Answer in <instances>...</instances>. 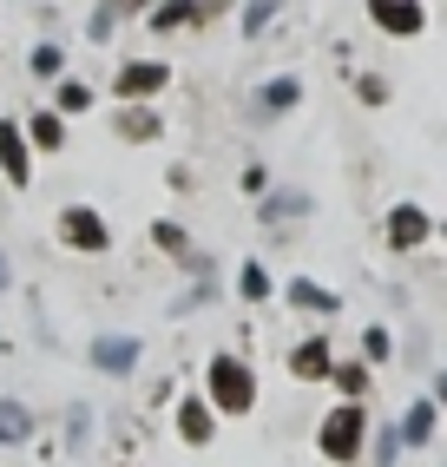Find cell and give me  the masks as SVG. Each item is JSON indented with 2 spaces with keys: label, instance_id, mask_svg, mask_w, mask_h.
Instances as JSON below:
<instances>
[{
  "label": "cell",
  "instance_id": "7a4b0ae2",
  "mask_svg": "<svg viewBox=\"0 0 447 467\" xmlns=\"http://www.w3.org/2000/svg\"><path fill=\"white\" fill-rule=\"evenodd\" d=\"M362 428H369V415L356 409V401H342V409H329V421H323V454L329 461H356V448H362Z\"/></svg>",
  "mask_w": 447,
  "mask_h": 467
},
{
  "label": "cell",
  "instance_id": "d6986e66",
  "mask_svg": "<svg viewBox=\"0 0 447 467\" xmlns=\"http://www.w3.org/2000/svg\"><path fill=\"white\" fill-rule=\"evenodd\" d=\"M59 67H67V53H59V47H34V73L40 79H53Z\"/></svg>",
  "mask_w": 447,
  "mask_h": 467
},
{
  "label": "cell",
  "instance_id": "5bb4252c",
  "mask_svg": "<svg viewBox=\"0 0 447 467\" xmlns=\"http://www.w3.org/2000/svg\"><path fill=\"white\" fill-rule=\"evenodd\" d=\"M184 20H198V7H191V0H165V7L151 14V26H158V34H172V26H184Z\"/></svg>",
  "mask_w": 447,
  "mask_h": 467
},
{
  "label": "cell",
  "instance_id": "e0dca14e",
  "mask_svg": "<svg viewBox=\"0 0 447 467\" xmlns=\"http://www.w3.org/2000/svg\"><path fill=\"white\" fill-rule=\"evenodd\" d=\"M92 106V86L86 79H67V86H59V112H86Z\"/></svg>",
  "mask_w": 447,
  "mask_h": 467
},
{
  "label": "cell",
  "instance_id": "603a6c76",
  "mask_svg": "<svg viewBox=\"0 0 447 467\" xmlns=\"http://www.w3.org/2000/svg\"><path fill=\"white\" fill-rule=\"evenodd\" d=\"M270 7H276V0H257V7H250V14H244V34H257V26L270 20Z\"/></svg>",
  "mask_w": 447,
  "mask_h": 467
},
{
  "label": "cell",
  "instance_id": "4fadbf2b",
  "mask_svg": "<svg viewBox=\"0 0 447 467\" xmlns=\"http://www.w3.org/2000/svg\"><path fill=\"white\" fill-rule=\"evenodd\" d=\"M290 303H303V309H316V317H329V309H336V296H329L323 284H303V276H296V284H290Z\"/></svg>",
  "mask_w": 447,
  "mask_h": 467
},
{
  "label": "cell",
  "instance_id": "44dd1931",
  "mask_svg": "<svg viewBox=\"0 0 447 467\" xmlns=\"http://www.w3.org/2000/svg\"><path fill=\"white\" fill-rule=\"evenodd\" d=\"M264 290H270V276L257 264H244V296H264Z\"/></svg>",
  "mask_w": 447,
  "mask_h": 467
},
{
  "label": "cell",
  "instance_id": "5b68a950",
  "mask_svg": "<svg viewBox=\"0 0 447 467\" xmlns=\"http://www.w3.org/2000/svg\"><path fill=\"white\" fill-rule=\"evenodd\" d=\"M92 368H106V376L139 368V342L132 336H99V342H92Z\"/></svg>",
  "mask_w": 447,
  "mask_h": 467
},
{
  "label": "cell",
  "instance_id": "8fae6325",
  "mask_svg": "<svg viewBox=\"0 0 447 467\" xmlns=\"http://www.w3.org/2000/svg\"><path fill=\"white\" fill-rule=\"evenodd\" d=\"M178 434H184V441H211V409H204V401H184V409H178Z\"/></svg>",
  "mask_w": 447,
  "mask_h": 467
},
{
  "label": "cell",
  "instance_id": "277c9868",
  "mask_svg": "<svg viewBox=\"0 0 447 467\" xmlns=\"http://www.w3.org/2000/svg\"><path fill=\"white\" fill-rule=\"evenodd\" d=\"M59 237L73 244V251H106V224H99V211H86V204H73L67 217H59Z\"/></svg>",
  "mask_w": 447,
  "mask_h": 467
},
{
  "label": "cell",
  "instance_id": "484cf974",
  "mask_svg": "<svg viewBox=\"0 0 447 467\" xmlns=\"http://www.w3.org/2000/svg\"><path fill=\"white\" fill-rule=\"evenodd\" d=\"M0 290H7V257H0Z\"/></svg>",
  "mask_w": 447,
  "mask_h": 467
},
{
  "label": "cell",
  "instance_id": "ffe728a7",
  "mask_svg": "<svg viewBox=\"0 0 447 467\" xmlns=\"http://www.w3.org/2000/svg\"><path fill=\"white\" fill-rule=\"evenodd\" d=\"M329 376L342 382V395H348V401H356V395H362V382H369V376H362V368H329Z\"/></svg>",
  "mask_w": 447,
  "mask_h": 467
},
{
  "label": "cell",
  "instance_id": "30bf717a",
  "mask_svg": "<svg viewBox=\"0 0 447 467\" xmlns=\"http://www.w3.org/2000/svg\"><path fill=\"white\" fill-rule=\"evenodd\" d=\"M290 368H296L303 382H323L329 376V342H303V349L290 356Z\"/></svg>",
  "mask_w": 447,
  "mask_h": 467
},
{
  "label": "cell",
  "instance_id": "d4e9b609",
  "mask_svg": "<svg viewBox=\"0 0 447 467\" xmlns=\"http://www.w3.org/2000/svg\"><path fill=\"white\" fill-rule=\"evenodd\" d=\"M119 7H132V14H139V7H151V0H112V7H106V14H119Z\"/></svg>",
  "mask_w": 447,
  "mask_h": 467
},
{
  "label": "cell",
  "instance_id": "8992f818",
  "mask_svg": "<svg viewBox=\"0 0 447 467\" xmlns=\"http://www.w3.org/2000/svg\"><path fill=\"white\" fill-rule=\"evenodd\" d=\"M369 14L381 34H421V7L414 0H369Z\"/></svg>",
  "mask_w": 447,
  "mask_h": 467
},
{
  "label": "cell",
  "instance_id": "7402d4cb",
  "mask_svg": "<svg viewBox=\"0 0 447 467\" xmlns=\"http://www.w3.org/2000/svg\"><path fill=\"white\" fill-rule=\"evenodd\" d=\"M290 211H303V198H270V204H264L270 224H276V217H290Z\"/></svg>",
  "mask_w": 447,
  "mask_h": 467
},
{
  "label": "cell",
  "instance_id": "9a60e30c",
  "mask_svg": "<svg viewBox=\"0 0 447 467\" xmlns=\"http://www.w3.org/2000/svg\"><path fill=\"white\" fill-rule=\"evenodd\" d=\"M296 99H303L296 79H270V86H264V112H283V106H296Z\"/></svg>",
  "mask_w": 447,
  "mask_h": 467
},
{
  "label": "cell",
  "instance_id": "9c48e42d",
  "mask_svg": "<svg viewBox=\"0 0 447 467\" xmlns=\"http://www.w3.org/2000/svg\"><path fill=\"white\" fill-rule=\"evenodd\" d=\"M34 434V409H20V401H0V448H14Z\"/></svg>",
  "mask_w": 447,
  "mask_h": 467
},
{
  "label": "cell",
  "instance_id": "cb8c5ba5",
  "mask_svg": "<svg viewBox=\"0 0 447 467\" xmlns=\"http://www.w3.org/2000/svg\"><path fill=\"white\" fill-rule=\"evenodd\" d=\"M151 237H158V244H165V251H184V231H178V224H158Z\"/></svg>",
  "mask_w": 447,
  "mask_h": 467
},
{
  "label": "cell",
  "instance_id": "ac0fdd59",
  "mask_svg": "<svg viewBox=\"0 0 447 467\" xmlns=\"http://www.w3.org/2000/svg\"><path fill=\"white\" fill-rule=\"evenodd\" d=\"M119 132H125V139H151V132H158V119H151V112H125V119H119Z\"/></svg>",
  "mask_w": 447,
  "mask_h": 467
},
{
  "label": "cell",
  "instance_id": "6da1fadb",
  "mask_svg": "<svg viewBox=\"0 0 447 467\" xmlns=\"http://www.w3.org/2000/svg\"><path fill=\"white\" fill-rule=\"evenodd\" d=\"M250 401H257V376H250L237 356H217V362H211V409L250 415Z\"/></svg>",
  "mask_w": 447,
  "mask_h": 467
},
{
  "label": "cell",
  "instance_id": "ba28073f",
  "mask_svg": "<svg viewBox=\"0 0 447 467\" xmlns=\"http://www.w3.org/2000/svg\"><path fill=\"white\" fill-rule=\"evenodd\" d=\"M165 79H172V73L158 67V59H145V67H125V73H119V92H125V99H145V92H158Z\"/></svg>",
  "mask_w": 447,
  "mask_h": 467
},
{
  "label": "cell",
  "instance_id": "7c38bea8",
  "mask_svg": "<svg viewBox=\"0 0 447 467\" xmlns=\"http://www.w3.org/2000/svg\"><path fill=\"white\" fill-rule=\"evenodd\" d=\"M395 434H401V441H408V448H421V441H428V434H434V409H428V401H421V409H408V421H401Z\"/></svg>",
  "mask_w": 447,
  "mask_h": 467
},
{
  "label": "cell",
  "instance_id": "3957f363",
  "mask_svg": "<svg viewBox=\"0 0 447 467\" xmlns=\"http://www.w3.org/2000/svg\"><path fill=\"white\" fill-rule=\"evenodd\" d=\"M0 171H7L14 192H26L34 184V159H26V132L14 126V119H0Z\"/></svg>",
  "mask_w": 447,
  "mask_h": 467
},
{
  "label": "cell",
  "instance_id": "2e32d148",
  "mask_svg": "<svg viewBox=\"0 0 447 467\" xmlns=\"http://www.w3.org/2000/svg\"><path fill=\"white\" fill-rule=\"evenodd\" d=\"M20 132H34V145H40V151H53L59 139H67V132H59V119H53V112H34V126H20Z\"/></svg>",
  "mask_w": 447,
  "mask_h": 467
},
{
  "label": "cell",
  "instance_id": "52a82bcc",
  "mask_svg": "<svg viewBox=\"0 0 447 467\" xmlns=\"http://www.w3.org/2000/svg\"><path fill=\"white\" fill-rule=\"evenodd\" d=\"M421 237H428V211L395 204V211H389V244H395V251H414Z\"/></svg>",
  "mask_w": 447,
  "mask_h": 467
}]
</instances>
